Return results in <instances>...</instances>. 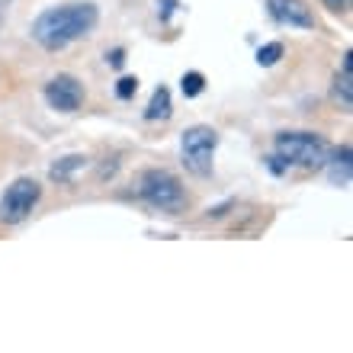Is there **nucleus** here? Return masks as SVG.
Returning a JSON list of instances; mask_svg holds the SVG:
<instances>
[{"label": "nucleus", "mask_w": 353, "mask_h": 353, "mask_svg": "<svg viewBox=\"0 0 353 353\" xmlns=\"http://www.w3.org/2000/svg\"><path fill=\"white\" fill-rule=\"evenodd\" d=\"M106 61H110L112 68H122V61H125V52H122V48H112L110 55H106Z\"/></svg>", "instance_id": "15"}, {"label": "nucleus", "mask_w": 353, "mask_h": 353, "mask_svg": "<svg viewBox=\"0 0 353 353\" xmlns=\"http://www.w3.org/2000/svg\"><path fill=\"white\" fill-rule=\"evenodd\" d=\"M270 170H273V174H283V170H286V164H283V161L273 154V158H270Z\"/></svg>", "instance_id": "17"}, {"label": "nucleus", "mask_w": 353, "mask_h": 353, "mask_svg": "<svg viewBox=\"0 0 353 353\" xmlns=\"http://www.w3.org/2000/svg\"><path fill=\"white\" fill-rule=\"evenodd\" d=\"M180 87H183V97H199V93L205 90V77L199 74V71H186Z\"/></svg>", "instance_id": "12"}, {"label": "nucleus", "mask_w": 353, "mask_h": 353, "mask_svg": "<svg viewBox=\"0 0 353 353\" xmlns=\"http://www.w3.org/2000/svg\"><path fill=\"white\" fill-rule=\"evenodd\" d=\"M334 93L341 97L344 110H350L353 106V55L350 52L344 55V68H341V74L334 77Z\"/></svg>", "instance_id": "8"}, {"label": "nucleus", "mask_w": 353, "mask_h": 353, "mask_svg": "<svg viewBox=\"0 0 353 353\" xmlns=\"http://www.w3.org/2000/svg\"><path fill=\"white\" fill-rule=\"evenodd\" d=\"M267 10L283 26L315 29V13L305 7V0H267Z\"/></svg>", "instance_id": "7"}, {"label": "nucleus", "mask_w": 353, "mask_h": 353, "mask_svg": "<svg viewBox=\"0 0 353 353\" xmlns=\"http://www.w3.org/2000/svg\"><path fill=\"white\" fill-rule=\"evenodd\" d=\"M139 196L151 209H161V212H180L186 205V193L180 186V180L170 170H161V168H151L141 174Z\"/></svg>", "instance_id": "3"}, {"label": "nucleus", "mask_w": 353, "mask_h": 353, "mask_svg": "<svg viewBox=\"0 0 353 353\" xmlns=\"http://www.w3.org/2000/svg\"><path fill=\"white\" fill-rule=\"evenodd\" d=\"M279 58H283V42H267L263 48H257V65H263V68L276 65Z\"/></svg>", "instance_id": "13"}, {"label": "nucleus", "mask_w": 353, "mask_h": 353, "mask_svg": "<svg viewBox=\"0 0 353 353\" xmlns=\"http://www.w3.org/2000/svg\"><path fill=\"white\" fill-rule=\"evenodd\" d=\"M139 90V77H119V84H116V93H119V100H132Z\"/></svg>", "instance_id": "14"}, {"label": "nucleus", "mask_w": 353, "mask_h": 353, "mask_svg": "<svg viewBox=\"0 0 353 353\" xmlns=\"http://www.w3.org/2000/svg\"><path fill=\"white\" fill-rule=\"evenodd\" d=\"M97 7L93 3H65V7H48L32 19V39L48 52L68 48L71 42L84 39L97 26Z\"/></svg>", "instance_id": "1"}, {"label": "nucleus", "mask_w": 353, "mask_h": 353, "mask_svg": "<svg viewBox=\"0 0 353 353\" xmlns=\"http://www.w3.org/2000/svg\"><path fill=\"white\" fill-rule=\"evenodd\" d=\"M81 168H87V158L71 154V158L58 161L55 168H52V180H55V183H68V180H71V174H74V170H81Z\"/></svg>", "instance_id": "11"}, {"label": "nucleus", "mask_w": 353, "mask_h": 353, "mask_svg": "<svg viewBox=\"0 0 353 353\" xmlns=\"http://www.w3.org/2000/svg\"><path fill=\"white\" fill-rule=\"evenodd\" d=\"M331 183L337 186H347L350 183V145H344V148L334 154V168H331Z\"/></svg>", "instance_id": "10"}, {"label": "nucleus", "mask_w": 353, "mask_h": 353, "mask_svg": "<svg viewBox=\"0 0 353 353\" xmlns=\"http://www.w3.org/2000/svg\"><path fill=\"white\" fill-rule=\"evenodd\" d=\"M325 3H327L331 10H334V13H344V10L350 7V0H325Z\"/></svg>", "instance_id": "16"}, {"label": "nucleus", "mask_w": 353, "mask_h": 353, "mask_svg": "<svg viewBox=\"0 0 353 353\" xmlns=\"http://www.w3.org/2000/svg\"><path fill=\"white\" fill-rule=\"evenodd\" d=\"M46 103L58 112H77L84 103V84L71 74H58L46 84Z\"/></svg>", "instance_id": "6"}, {"label": "nucleus", "mask_w": 353, "mask_h": 353, "mask_svg": "<svg viewBox=\"0 0 353 353\" xmlns=\"http://www.w3.org/2000/svg\"><path fill=\"white\" fill-rule=\"evenodd\" d=\"M215 148H219V132L212 125H190L180 135V158H183L186 170L196 176L212 174Z\"/></svg>", "instance_id": "4"}, {"label": "nucleus", "mask_w": 353, "mask_h": 353, "mask_svg": "<svg viewBox=\"0 0 353 353\" xmlns=\"http://www.w3.org/2000/svg\"><path fill=\"white\" fill-rule=\"evenodd\" d=\"M273 148H276V158L286 168L289 164L292 168H321V164H327V145L315 132H279Z\"/></svg>", "instance_id": "2"}, {"label": "nucleus", "mask_w": 353, "mask_h": 353, "mask_svg": "<svg viewBox=\"0 0 353 353\" xmlns=\"http://www.w3.org/2000/svg\"><path fill=\"white\" fill-rule=\"evenodd\" d=\"M170 116V90L168 87H158V90L151 93V103L145 106V119L158 122V119H168Z\"/></svg>", "instance_id": "9"}, {"label": "nucleus", "mask_w": 353, "mask_h": 353, "mask_svg": "<svg viewBox=\"0 0 353 353\" xmlns=\"http://www.w3.org/2000/svg\"><path fill=\"white\" fill-rule=\"evenodd\" d=\"M39 196H42V186L32 180V176H19L7 186V193L0 199V222L7 225H19L23 219H29V212L36 209Z\"/></svg>", "instance_id": "5"}]
</instances>
